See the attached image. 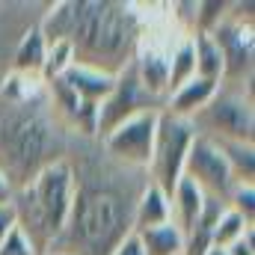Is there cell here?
Listing matches in <instances>:
<instances>
[{
    "instance_id": "6da1fadb",
    "label": "cell",
    "mask_w": 255,
    "mask_h": 255,
    "mask_svg": "<svg viewBox=\"0 0 255 255\" xmlns=\"http://www.w3.org/2000/svg\"><path fill=\"white\" fill-rule=\"evenodd\" d=\"M71 175L74 193L68 220L48 253L110 255L128 235H133V205L148 184V175L113 163L101 145L80 169L71 166Z\"/></svg>"
},
{
    "instance_id": "7a4b0ae2",
    "label": "cell",
    "mask_w": 255,
    "mask_h": 255,
    "mask_svg": "<svg viewBox=\"0 0 255 255\" xmlns=\"http://www.w3.org/2000/svg\"><path fill=\"white\" fill-rule=\"evenodd\" d=\"M42 39L68 42L74 51V65L95 68L101 74H122L139 42V18L128 3L113 0H63L54 3L39 21Z\"/></svg>"
},
{
    "instance_id": "3957f363",
    "label": "cell",
    "mask_w": 255,
    "mask_h": 255,
    "mask_svg": "<svg viewBox=\"0 0 255 255\" xmlns=\"http://www.w3.org/2000/svg\"><path fill=\"white\" fill-rule=\"evenodd\" d=\"M68 133L45 89L21 101L0 98V172L15 193L45 166L68 157Z\"/></svg>"
},
{
    "instance_id": "277c9868",
    "label": "cell",
    "mask_w": 255,
    "mask_h": 255,
    "mask_svg": "<svg viewBox=\"0 0 255 255\" xmlns=\"http://www.w3.org/2000/svg\"><path fill=\"white\" fill-rule=\"evenodd\" d=\"M71 193H74V175H71L68 157L45 166L24 190L15 193L12 199L15 226L30 238L39 255H45L60 238L68 220Z\"/></svg>"
},
{
    "instance_id": "5b68a950",
    "label": "cell",
    "mask_w": 255,
    "mask_h": 255,
    "mask_svg": "<svg viewBox=\"0 0 255 255\" xmlns=\"http://www.w3.org/2000/svg\"><path fill=\"white\" fill-rule=\"evenodd\" d=\"M199 136L214 142H253L255 139V110L250 86H226L214 92V98L190 119Z\"/></svg>"
},
{
    "instance_id": "8992f818",
    "label": "cell",
    "mask_w": 255,
    "mask_h": 255,
    "mask_svg": "<svg viewBox=\"0 0 255 255\" xmlns=\"http://www.w3.org/2000/svg\"><path fill=\"white\" fill-rule=\"evenodd\" d=\"M196 136L190 119H178L166 110H160L157 116V133H154V151H151V163H148V181L172 196L175 184L184 175V160L190 151V142Z\"/></svg>"
},
{
    "instance_id": "52a82bcc",
    "label": "cell",
    "mask_w": 255,
    "mask_h": 255,
    "mask_svg": "<svg viewBox=\"0 0 255 255\" xmlns=\"http://www.w3.org/2000/svg\"><path fill=\"white\" fill-rule=\"evenodd\" d=\"M157 116L160 110H145L122 122L119 128H113L104 139H98L101 151L125 169L148 172L151 151H154V133H157Z\"/></svg>"
},
{
    "instance_id": "ba28073f",
    "label": "cell",
    "mask_w": 255,
    "mask_h": 255,
    "mask_svg": "<svg viewBox=\"0 0 255 255\" xmlns=\"http://www.w3.org/2000/svg\"><path fill=\"white\" fill-rule=\"evenodd\" d=\"M211 36L223 54V83L226 86H250L255 60L253 24H244L238 15L229 12Z\"/></svg>"
},
{
    "instance_id": "9c48e42d",
    "label": "cell",
    "mask_w": 255,
    "mask_h": 255,
    "mask_svg": "<svg viewBox=\"0 0 255 255\" xmlns=\"http://www.w3.org/2000/svg\"><path fill=\"white\" fill-rule=\"evenodd\" d=\"M145 110H163V104H160L157 98H151V95L139 86V80H136L133 68L128 65L122 74H116L113 92L98 104L95 142H98V139H104L113 128H119L122 122L133 119V116H139V113H145Z\"/></svg>"
},
{
    "instance_id": "30bf717a",
    "label": "cell",
    "mask_w": 255,
    "mask_h": 255,
    "mask_svg": "<svg viewBox=\"0 0 255 255\" xmlns=\"http://www.w3.org/2000/svg\"><path fill=\"white\" fill-rule=\"evenodd\" d=\"M184 178H190L205 196H214V199H223V202H229L232 190L238 187L229 166H226V157H223L220 145L208 136H199V133L193 136L187 160H184Z\"/></svg>"
},
{
    "instance_id": "8fae6325",
    "label": "cell",
    "mask_w": 255,
    "mask_h": 255,
    "mask_svg": "<svg viewBox=\"0 0 255 255\" xmlns=\"http://www.w3.org/2000/svg\"><path fill=\"white\" fill-rule=\"evenodd\" d=\"M130 68H133L139 86L163 104L166 101V86H169V54L154 48L151 42H139V48L130 60Z\"/></svg>"
},
{
    "instance_id": "7c38bea8",
    "label": "cell",
    "mask_w": 255,
    "mask_h": 255,
    "mask_svg": "<svg viewBox=\"0 0 255 255\" xmlns=\"http://www.w3.org/2000/svg\"><path fill=\"white\" fill-rule=\"evenodd\" d=\"M220 89V83L217 80H205V77H193L187 80L184 86H178L166 101H163V110L166 113H172V116H178V119H193L211 98H214V92Z\"/></svg>"
},
{
    "instance_id": "4fadbf2b",
    "label": "cell",
    "mask_w": 255,
    "mask_h": 255,
    "mask_svg": "<svg viewBox=\"0 0 255 255\" xmlns=\"http://www.w3.org/2000/svg\"><path fill=\"white\" fill-rule=\"evenodd\" d=\"M45 54H48V42L39 33V24L27 27L12 51V74L21 77H39L42 80V68H45Z\"/></svg>"
},
{
    "instance_id": "5bb4252c",
    "label": "cell",
    "mask_w": 255,
    "mask_h": 255,
    "mask_svg": "<svg viewBox=\"0 0 255 255\" xmlns=\"http://www.w3.org/2000/svg\"><path fill=\"white\" fill-rule=\"evenodd\" d=\"M172 223V208H169V196L163 190H157L151 181L142 187V193L136 196L133 205V235L145 232V229H157Z\"/></svg>"
},
{
    "instance_id": "9a60e30c",
    "label": "cell",
    "mask_w": 255,
    "mask_h": 255,
    "mask_svg": "<svg viewBox=\"0 0 255 255\" xmlns=\"http://www.w3.org/2000/svg\"><path fill=\"white\" fill-rule=\"evenodd\" d=\"M60 80H63L80 101H86V104H101L113 92V83H116V77L101 74V71L86 68V65H71Z\"/></svg>"
},
{
    "instance_id": "2e32d148",
    "label": "cell",
    "mask_w": 255,
    "mask_h": 255,
    "mask_svg": "<svg viewBox=\"0 0 255 255\" xmlns=\"http://www.w3.org/2000/svg\"><path fill=\"white\" fill-rule=\"evenodd\" d=\"M202 202H205V193L199 190L190 178L181 175V181L175 184V190H172V196H169V208H172V226H175L184 238L196 229Z\"/></svg>"
},
{
    "instance_id": "e0dca14e",
    "label": "cell",
    "mask_w": 255,
    "mask_h": 255,
    "mask_svg": "<svg viewBox=\"0 0 255 255\" xmlns=\"http://www.w3.org/2000/svg\"><path fill=\"white\" fill-rule=\"evenodd\" d=\"M133 238L139 241L142 255H181L184 253V235L172 223L157 226V229H145V232H139Z\"/></svg>"
},
{
    "instance_id": "ac0fdd59",
    "label": "cell",
    "mask_w": 255,
    "mask_h": 255,
    "mask_svg": "<svg viewBox=\"0 0 255 255\" xmlns=\"http://www.w3.org/2000/svg\"><path fill=\"white\" fill-rule=\"evenodd\" d=\"M235 184H255V145L253 142H217Z\"/></svg>"
},
{
    "instance_id": "d6986e66",
    "label": "cell",
    "mask_w": 255,
    "mask_h": 255,
    "mask_svg": "<svg viewBox=\"0 0 255 255\" xmlns=\"http://www.w3.org/2000/svg\"><path fill=\"white\" fill-rule=\"evenodd\" d=\"M193 51H196V77L223 83V54L211 33H193Z\"/></svg>"
},
{
    "instance_id": "ffe728a7",
    "label": "cell",
    "mask_w": 255,
    "mask_h": 255,
    "mask_svg": "<svg viewBox=\"0 0 255 255\" xmlns=\"http://www.w3.org/2000/svg\"><path fill=\"white\" fill-rule=\"evenodd\" d=\"M196 77V51H193V39L181 36V42L169 51V86H166V98L184 86L187 80Z\"/></svg>"
},
{
    "instance_id": "44dd1931",
    "label": "cell",
    "mask_w": 255,
    "mask_h": 255,
    "mask_svg": "<svg viewBox=\"0 0 255 255\" xmlns=\"http://www.w3.org/2000/svg\"><path fill=\"white\" fill-rule=\"evenodd\" d=\"M255 232V226H250L241 214H235L232 208H226L223 211V217L217 220V226L211 229V247H217V250H229L235 241H241L244 235H250Z\"/></svg>"
},
{
    "instance_id": "7402d4cb",
    "label": "cell",
    "mask_w": 255,
    "mask_h": 255,
    "mask_svg": "<svg viewBox=\"0 0 255 255\" xmlns=\"http://www.w3.org/2000/svg\"><path fill=\"white\" fill-rule=\"evenodd\" d=\"M74 65V51L68 42H51L48 54H45V68H42V80H60L65 71Z\"/></svg>"
},
{
    "instance_id": "603a6c76",
    "label": "cell",
    "mask_w": 255,
    "mask_h": 255,
    "mask_svg": "<svg viewBox=\"0 0 255 255\" xmlns=\"http://www.w3.org/2000/svg\"><path fill=\"white\" fill-rule=\"evenodd\" d=\"M235 214H241L250 226H255V184H238L232 196H229V202H226Z\"/></svg>"
},
{
    "instance_id": "cb8c5ba5",
    "label": "cell",
    "mask_w": 255,
    "mask_h": 255,
    "mask_svg": "<svg viewBox=\"0 0 255 255\" xmlns=\"http://www.w3.org/2000/svg\"><path fill=\"white\" fill-rule=\"evenodd\" d=\"M0 255H39V253H36V247L30 244V238L15 226V229L6 235V241L0 244Z\"/></svg>"
},
{
    "instance_id": "d4e9b609",
    "label": "cell",
    "mask_w": 255,
    "mask_h": 255,
    "mask_svg": "<svg viewBox=\"0 0 255 255\" xmlns=\"http://www.w3.org/2000/svg\"><path fill=\"white\" fill-rule=\"evenodd\" d=\"M226 255H255V232L244 235L241 241H235V244L226 250Z\"/></svg>"
},
{
    "instance_id": "484cf974",
    "label": "cell",
    "mask_w": 255,
    "mask_h": 255,
    "mask_svg": "<svg viewBox=\"0 0 255 255\" xmlns=\"http://www.w3.org/2000/svg\"><path fill=\"white\" fill-rule=\"evenodd\" d=\"M15 229V211H12V205H3L0 208V244L6 241V235Z\"/></svg>"
},
{
    "instance_id": "4316f807",
    "label": "cell",
    "mask_w": 255,
    "mask_h": 255,
    "mask_svg": "<svg viewBox=\"0 0 255 255\" xmlns=\"http://www.w3.org/2000/svg\"><path fill=\"white\" fill-rule=\"evenodd\" d=\"M110 255H142V250H139V241H136L133 235H128L125 241H122V244H119Z\"/></svg>"
},
{
    "instance_id": "83f0119b",
    "label": "cell",
    "mask_w": 255,
    "mask_h": 255,
    "mask_svg": "<svg viewBox=\"0 0 255 255\" xmlns=\"http://www.w3.org/2000/svg\"><path fill=\"white\" fill-rule=\"evenodd\" d=\"M12 199H15V187L6 181V175L0 172V208L3 205H12Z\"/></svg>"
},
{
    "instance_id": "f1b7e54d",
    "label": "cell",
    "mask_w": 255,
    "mask_h": 255,
    "mask_svg": "<svg viewBox=\"0 0 255 255\" xmlns=\"http://www.w3.org/2000/svg\"><path fill=\"white\" fill-rule=\"evenodd\" d=\"M205 255H226V250H217V247H211V250H208Z\"/></svg>"
},
{
    "instance_id": "f546056e",
    "label": "cell",
    "mask_w": 255,
    "mask_h": 255,
    "mask_svg": "<svg viewBox=\"0 0 255 255\" xmlns=\"http://www.w3.org/2000/svg\"><path fill=\"white\" fill-rule=\"evenodd\" d=\"M45 255H65V253H45Z\"/></svg>"
}]
</instances>
